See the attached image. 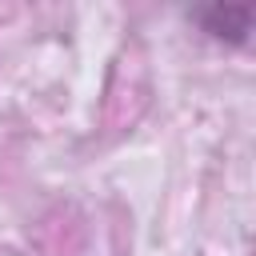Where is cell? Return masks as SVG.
I'll list each match as a JSON object with an SVG mask.
<instances>
[{
  "mask_svg": "<svg viewBox=\"0 0 256 256\" xmlns=\"http://www.w3.org/2000/svg\"><path fill=\"white\" fill-rule=\"evenodd\" d=\"M200 24L212 36L240 44L248 36V28H252V8H244V4H216V8H204L200 12Z\"/></svg>",
  "mask_w": 256,
  "mask_h": 256,
  "instance_id": "cell-1",
  "label": "cell"
}]
</instances>
